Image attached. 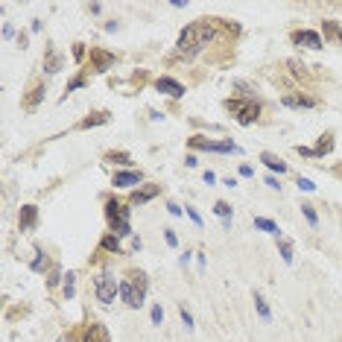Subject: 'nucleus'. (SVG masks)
Masks as SVG:
<instances>
[{"label": "nucleus", "mask_w": 342, "mask_h": 342, "mask_svg": "<svg viewBox=\"0 0 342 342\" xmlns=\"http://www.w3.org/2000/svg\"><path fill=\"white\" fill-rule=\"evenodd\" d=\"M214 38H217V24H214V21L190 24V27H185L182 35H179V50H182V53H196L199 47L211 44Z\"/></svg>", "instance_id": "f257e3e1"}, {"label": "nucleus", "mask_w": 342, "mask_h": 342, "mask_svg": "<svg viewBox=\"0 0 342 342\" xmlns=\"http://www.w3.org/2000/svg\"><path fill=\"white\" fill-rule=\"evenodd\" d=\"M105 219L114 228V234H120V237L132 234V228H129V208H123L120 202H114V199L105 202Z\"/></svg>", "instance_id": "f03ea898"}, {"label": "nucleus", "mask_w": 342, "mask_h": 342, "mask_svg": "<svg viewBox=\"0 0 342 342\" xmlns=\"http://www.w3.org/2000/svg\"><path fill=\"white\" fill-rule=\"evenodd\" d=\"M225 108H228V111L234 114V120H240V123H254V117L260 114V102H257V99H249V102H246V99H240V102H237V99H228Z\"/></svg>", "instance_id": "7ed1b4c3"}, {"label": "nucleus", "mask_w": 342, "mask_h": 342, "mask_svg": "<svg viewBox=\"0 0 342 342\" xmlns=\"http://www.w3.org/2000/svg\"><path fill=\"white\" fill-rule=\"evenodd\" d=\"M114 295H120V284L114 281V275H111V272L97 275V298H99L102 304H111Z\"/></svg>", "instance_id": "20e7f679"}, {"label": "nucleus", "mask_w": 342, "mask_h": 342, "mask_svg": "<svg viewBox=\"0 0 342 342\" xmlns=\"http://www.w3.org/2000/svg\"><path fill=\"white\" fill-rule=\"evenodd\" d=\"M187 147L190 149H205V152H240L231 141H208V138H190L187 141Z\"/></svg>", "instance_id": "39448f33"}, {"label": "nucleus", "mask_w": 342, "mask_h": 342, "mask_svg": "<svg viewBox=\"0 0 342 342\" xmlns=\"http://www.w3.org/2000/svg\"><path fill=\"white\" fill-rule=\"evenodd\" d=\"M290 41L293 44H298V47H310V50H322L325 47V41H322V35L313 30H295L290 35Z\"/></svg>", "instance_id": "423d86ee"}, {"label": "nucleus", "mask_w": 342, "mask_h": 342, "mask_svg": "<svg viewBox=\"0 0 342 342\" xmlns=\"http://www.w3.org/2000/svg\"><path fill=\"white\" fill-rule=\"evenodd\" d=\"M120 298H123L129 307H144V290H138L132 281H120Z\"/></svg>", "instance_id": "0eeeda50"}, {"label": "nucleus", "mask_w": 342, "mask_h": 342, "mask_svg": "<svg viewBox=\"0 0 342 342\" xmlns=\"http://www.w3.org/2000/svg\"><path fill=\"white\" fill-rule=\"evenodd\" d=\"M155 88L161 94H167V97H173V99H182V97H185V85H182V82H176V79H170V76L158 79Z\"/></svg>", "instance_id": "6e6552de"}, {"label": "nucleus", "mask_w": 342, "mask_h": 342, "mask_svg": "<svg viewBox=\"0 0 342 342\" xmlns=\"http://www.w3.org/2000/svg\"><path fill=\"white\" fill-rule=\"evenodd\" d=\"M144 182V173L141 170H123V173H117L114 176V187H135V185H141Z\"/></svg>", "instance_id": "1a4fd4ad"}, {"label": "nucleus", "mask_w": 342, "mask_h": 342, "mask_svg": "<svg viewBox=\"0 0 342 342\" xmlns=\"http://www.w3.org/2000/svg\"><path fill=\"white\" fill-rule=\"evenodd\" d=\"M281 102H284L287 108H313V105H316L310 97H301V94H284Z\"/></svg>", "instance_id": "9d476101"}, {"label": "nucleus", "mask_w": 342, "mask_h": 342, "mask_svg": "<svg viewBox=\"0 0 342 342\" xmlns=\"http://www.w3.org/2000/svg\"><path fill=\"white\" fill-rule=\"evenodd\" d=\"M260 161H263V167H269L272 173H281V176L290 170V167H287V161H281V158L272 155V152H260Z\"/></svg>", "instance_id": "9b49d317"}, {"label": "nucleus", "mask_w": 342, "mask_h": 342, "mask_svg": "<svg viewBox=\"0 0 342 342\" xmlns=\"http://www.w3.org/2000/svg\"><path fill=\"white\" fill-rule=\"evenodd\" d=\"M91 62L97 64V70H105L108 64L117 62V56H114V53H108V50H94V53H91Z\"/></svg>", "instance_id": "f8f14e48"}, {"label": "nucleus", "mask_w": 342, "mask_h": 342, "mask_svg": "<svg viewBox=\"0 0 342 342\" xmlns=\"http://www.w3.org/2000/svg\"><path fill=\"white\" fill-rule=\"evenodd\" d=\"M158 196V185H149V187H144V190H135L132 196H129V202L132 205H141V202H149V199H155Z\"/></svg>", "instance_id": "ddd939ff"}, {"label": "nucleus", "mask_w": 342, "mask_h": 342, "mask_svg": "<svg viewBox=\"0 0 342 342\" xmlns=\"http://www.w3.org/2000/svg\"><path fill=\"white\" fill-rule=\"evenodd\" d=\"M62 70V56L59 53H47V59H44V73H59Z\"/></svg>", "instance_id": "4468645a"}, {"label": "nucleus", "mask_w": 342, "mask_h": 342, "mask_svg": "<svg viewBox=\"0 0 342 342\" xmlns=\"http://www.w3.org/2000/svg\"><path fill=\"white\" fill-rule=\"evenodd\" d=\"M35 217H38V211H35V205H27L24 211H21V231H27L35 225Z\"/></svg>", "instance_id": "2eb2a0df"}, {"label": "nucleus", "mask_w": 342, "mask_h": 342, "mask_svg": "<svg viewBox=\"0 0 342 342\" xmlns=\"http://www.w3.org/2000/svg\"><path fill=\"white\" fill-rule=\"evenodd\" d=\"M85 342H108L105 328H102V325H91V328H88V334H85Z\"/></svg>", "instance_id": "dca6fc26"}, {"label": "nucleus", "mask_w": 342, "mask_h": 342, "mask_svg": "<svg viewBox=\"0 0 342 342\" xmlns=\"http://www.w3.org/2000/svg\"><path fill=\"white\" fill-rule=\"evenodd\" d=\"M102 123H108V114H105V111H97L91 117H85V120L79 123V129H91V126H102Z\"/></svg>", "instance_id": "f3484780"}, {"label": "nucleus", "mask_w": 342, "mask_h": 342, "mask_svg": "<svg viewBox=\"0 0 342 342\" xmlns=\"http://www.w3.org/2000/svg\"><path fill=\"white\" fill-rule=\"evenodd\" d=\"M254 228H260V231H269V234H275L281 237V228L272 222V219H263V217H254Z\"/></svg>", "instance_id": "a211bd4d"}, {"label": "nucleus", "mask_w": 342, "mask_h": 342, "mask_svg": "<svg viewBox=\"0 0 342 342\" xmlns=\"http://www.w3.org/2000/svg\"><path fill=\"white\" fill-rule=\"evenodd\" d=\"M254 307H257V313L263 316V322H272V310H269V304L263 301V295H260V293H254Z\"/></svg>", "instance_id": "6ab92c4d"}, {"label": "nucleus", "mask_w": 342, "mask_h": 342, "mask_svg": "<svg viewBox=\"0 0 342 342\" xmlns=\"http://www.w3.org/2000/svg\"><path fill=\"white\" fill-rule=\"evenodd\" d=\"M331 147H334V135H322V144L313 149V155H316V158L328 155V152H331Z\"/></svg>", "instance_id": "aec40b11"}, {"label": "nucleus", "mask_w": 342, "mask_h": 342, "mask_svg": "<svg viewBox=\"0 0 342 342\" xmlns=\"http://www.w3.org/2000/svg\"><path fill=\"white\" fill-rule=\"evenodd\" d=\"M129 278H132V284H135L138 290H144V293H147V287H149V281H147V275H144L141 269H129Z\"/></svg>", "instance_id": "412c9836"}, {"label": "nucleus", "mask_w": 342, "mask_h": 342, "mask_svg": "<svg viewBox=\"0 0 342 342\" xmlns=\"http://www.w3.org/2000/svg\"><path fill=\"white\" fill-rule=\"evenodd\" d=\"M214 214L225 219V225H231V205H228V202H217V205H214Z\"/></svg>", "instance_id": "4be33fe9"}, {"label": "nucleus", "mask_w": 342, "mask_h": 342, "mask_svg": "<svg viewBox=\"0 0 342 342\" xmlns=\"http://www.w3.org/2000/svg\"><path fill=\"white\" fill-rule=\"evenodd\" d=\"M278 249H281V257H284L287 263H293V243H290V240H278Z\"/></svg>", "instance_id": "5701e85b"}, {"label": "nucleus", "mask_w": 342, "mask_h": 342, "mask_svg": "<svg viewBox=\"0 0 342 342\" xmlns=\"http://www.w3.org/2000/svg\"><path fill=\"white\" fill-rule=\"evenodd\" d=\"M99 249L120 251V243H117V237H111V234H108V237H102V240H99Z\"/></svg>", "instance_id": "b1692460"}, {"label": "nucleus", "mask_w": 342, "mask_h": 342, "mask_svg": "<svg viewBox=\"0 0 342 342\" xmlns=\"http://www.w3.org/2000/svg\"><path fill=\"white\" fill-rule=\"evenodd\" d=\"M73 281L76 272H64V298H73Z\"/></svg>", "instance_id": "393cba45"}, {"label": "nucleus", "mask_w": 342, "mask_h": 342, "mask_svg": "<svg viewBox=\"0 0 342 342\" xmlns=\"http://www.w3.org/2000/svg\"><path fill=\"white\" fill-rule=\"evenodd\" d=\"M301 214H304V219H307L310 225H316V222H319V217H316V211H313L310 205H301Z\"/></svg>", "instance_id": "a878e982"}, {"label": "nucleus", "mask_w": 342, "mask_h": 342, "mask_svg": "<svg viewBox=\"0 0 342 342\" xmlns=\"http://www.w3.org/2000/svg\"><path fill=\"white\" fill-rule=\"evenodd\" d=\"M82 85H85V79H82V76H76V79H70V82H67V91H64V94L76 91V88H82Z\"/></svg>", "instance_id": "bb28decb"}, {"label": "nucleus", "mask_w": 342, "mask_h": 342, "mask_svg": "<svg viewBox=\"0 0 342 342\" xmlns=\"http://www.w3.org/2000/svg\"><path fill=\"white\" fill-rule=\"evenodd\" d=\"M164 322V310H161V304H155L152 307V325H161Z\"/></svg>", "instance_id": "cd10ccee"}, {"label": "nucleus", "mask_w": 342, "mask_h": 342, "mask_svg": "<svg viewBox=\"0 0 342 342\" xmlns=\"http://www.w3.org/2000/svg\"><path fill=\"white\" fill-rule=\"evenodd\" d=\"M298 187H301V190H310V193L316 190V185H313L310 179H298Z\"/></svg>", "instance_id": "c85d7f7f"}, {"label": "nucleus", "mask_w": 342, "mask_h": 342, "mask_svg": "<svg viewBox=\"0 0 342 342\" xmlns=\"http://www.w3.org/2000/svg\"><path fill=\"white\" fill-rule=\"evenodd\" d=\"M187 217H190L193 222H196V225H199V228H202V217L196 214V208H187Z\"/></svg>", "instance_id": "c756f323"}, {"label": "nucleus", "mask_w": 342, "mask_h": 342, "mask_svg": "<svg viewBox=\"0 0 342 342\" xmlns=\"http://www.w3.org/2000/svg\"><path fill=\"white\" fill-rule=\"evenodd\" d=\"M82 56H85V47H82V44H73V59H76V62H79V59H82Z\"/></svg>", "instance_id": "7c9ffc66"}, {"label": "nucleus", "mask_w": 342, "mask_h": 342, "mask_svg": "<svg viewBox=\"0 0 342 342\" xmlns=\"http://www.w3.org/2000/svg\"><path fill=\"white\" fill-rule=\"evenodd\" d=\"M182 322H185L187 328H190V331H193V316H190V313H187L185 307H182Z\"/></svg>", "instance_id": "2f4dec72"}, {"label": "nucleus", "mask_w": 342, "mask_h": 342, "mask_svg": "<svg viewBox=\"0 0 342 342\" xmlns=\"http://www.w3.org/2000/svg\"><path fill=\"white\" fill-rule=\"evenodd\" d=\"M164 240H167V243H170V246H176V243H179V237H176V234H173V231H164Z\"/></svg>", "instance_id": "473e14b6"}, {"label": "nucleus", "mask_w": 342, "mask_h": 342, "mask_svg": "<svg viewBox=\"0 0 342 342\" xmlns=\"http://www.w3.org/2000/svg\"><path fill=\"white\" fill-rule=\"evenodd\" d=\"M41 266H44V254H41V251H38V257H35V260H32V269H35V272H38V269H41Z\"/></svg>", "instance_id": "72a5a7b5"}, {"label": "nucleus", "mask_w": 342, "mask_h": 342, "mask_svg": "<svg viewBox=\"0 0 342 342\" xmlns=\"http://www.w3.org/2000/svg\"><path fill=\"white\" fill-rule=\"evenodd\" d=\"M12 35H15V27H12V24H6V27H3V38H12Z\"/></svg>", "instance_id": "f704fd0d"}, {"label": "nucleus", "mask_w": 342, "mask_h": 342, "mask_svg": "<svg viewBox=\"0 0 342 342\" xmlns=\"http://www.w3.org/2000/svg\"><path fill=\"white\" fill-rule=\"evenodd\" d=\"M108 158H114L117 164H126V155H120V152H108Z\"/></svg>", "instance_id": "c9c22d12"}, {"label": "nucleus", "mask_w": 342, "mask_h": 342, "mask_svg": "<svg viewBox=\"0 0 342 342\" xmlns=\"http://www.w3.org/2000/svg\"><path fill=\"white\" fill-rule=\"evenodd\" d=\"M105 32H117V21H108V24H105Z\"/></svg>", "instance_id": "e433bc0d"}, {"label": "nucleus", "mask_w": 342, "mask_h": 342, "mask_svg": "<svg viewBox=\"0 0 342 342\" xmlns=\"http://www.w3.org/2000/svg\"><path fill=\"white\" fill-rule=\"evenodd\" d=\"M266 185L272 187V190H281V185H278V179H266Z\"/></svg>", "instance_id": "4c0bfd02"}]
</instances>
